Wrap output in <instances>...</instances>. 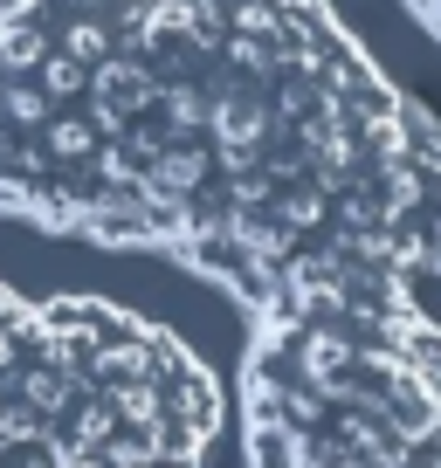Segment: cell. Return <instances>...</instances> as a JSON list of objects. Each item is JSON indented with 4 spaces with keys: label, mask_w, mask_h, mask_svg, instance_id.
Listing matches in <instances>:
<instances>
[{
    "label": "cell",
    "mask_w": 441,
    "mask_h": 468,
    "mask_svg": "<svg viewBox=\"0 0 441 468\" xmlns=\"http://www.w3.org/2000/svg\"><path fill=\"white\" fill-rule=\"evenodd\" d=\"M435 276H441V228H435Z\"/></svg>",
    "instance_id": "3957f363"
},
{
    "label": "cell",
    "mask_w": 441,
    "mask_h": 468,
    "mask_svg": "<svg viewBox=\"0 0 441 468\" xmlns=\"http://www.w3.org/2000/svg\"><path fill=\"white\" fill-rule=\"evenodd\" d=\"M0 214L235 296L255 468H441V124L317 0H0Z\"/></svg>",
    "instance_id": "6da1fadb"
},
{
    "label": "cell",
    "mask_w": 441,
    "mask_h": 468,
    "mask_svg": "<svg viewBox=\"0 0 441 468\" xmlns=\"http://www.w3.org/2000/svg\"><path fill=\"white\" fill-rule=\"evenodd\" d=\"M207 366L159 324L0 290V468H200Z\"/></svg>",
    "instance_id": "7a4b0ae2"
}]
</instances>
